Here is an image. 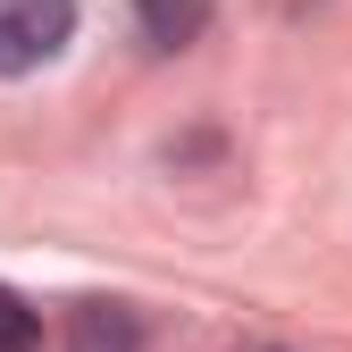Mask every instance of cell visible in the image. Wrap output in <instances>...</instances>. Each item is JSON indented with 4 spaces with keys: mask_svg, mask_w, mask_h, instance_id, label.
Masks as SVG:
<instances>
[{
    "mask_svg": "<svg viewBox=\"0 0 352 352\" xmlns=\"http://www.w3.org/2000/svg\"><path fill=\"white\" fill-rule=\"evenodd\" d=\"M76 34V0H0V76H34Z\"/></svg>",
    "mask_w": 352,
    "mask_h": 352,
    "instance_id": "6da1fadb",
    "label": "cell"
},
{
    "mask_svg": "<svg viewBox=\"0 0 352 352\" xmlns=\"http://www.w3.org/2000/svg\"><path fill=\"white\" fill-rule=\"evenodd\" d=\"M135 9H143V34L160 42V51H176V42H193V34L210 25L201 0H135Z\"/></svg>",
    "mask_w": 352,
    "mask_h": 352,
    "instance_id": "7a4b0ae2",
    "label": "cell"
},
{
    "mask_svg": "<svg viewBox=\"0 0 352 352\" xmlns=\"http://www.w3.org/2000/svg\"><path fill=\"white\" fill-rule=\"evenodd\" d=\"M76 352H135V319L118 302H84L76 311Z\"/></svg>",
    "mask_w": 352,
    "mask_h": 352,
    "instance_id": "3957f363",
    "label": "cell"
},
{
    "mask_svg": "<svg viewBox=\"0 0 352 352\" xmlns=\"http://www.w3.org/2000/svg\"><path fill=\"white\" fill-rule=\"evenodd\" d=\"M42 344V319H34V302L0 285V352H34Z\"/></svg>",
    "mask_w": 352,
    "mask_h": 352,
    "instance_id": "277c9868",
    "label": "cell"
}]
</instances>
